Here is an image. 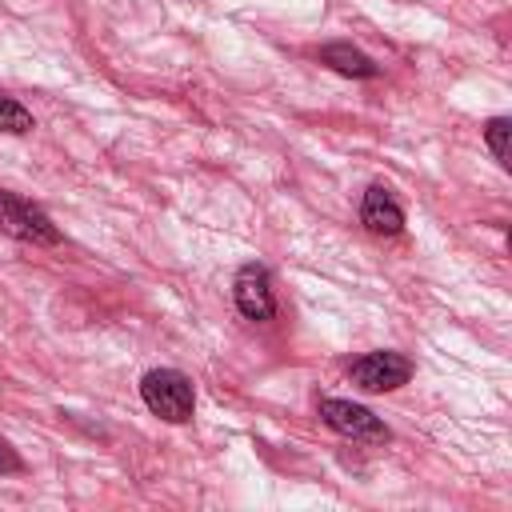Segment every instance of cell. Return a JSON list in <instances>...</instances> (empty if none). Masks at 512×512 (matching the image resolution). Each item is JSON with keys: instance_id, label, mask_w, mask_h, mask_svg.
<instances>
[{"instance_id": "3957f363", "label": "cell", "mask_w": 512, "mask_h": 512, "mask_svg": "<svg viewBox=\"0 0 512 512\" xmlns=\"http://www.w3.org/2000/svg\"><path fill=\"white\" fill-rule=\"evenodd\" d=\"M320 420L332 432L348 436V440H368V444H384L388 440V424L376 412H368L364 404H352V400H336V396L320 400Z\"/></svg>"}, {"instance_id": "9c48e42d", "label": "cell", "mask_w": 512, "mask_h": 512, "mask_svg": "<svg viewBox=\"0 0 512 512\" xmlns=\"http://www.w3.org/2000/svg\"><path fill=\"white\" fill-rule=\"evenodd\" d=\"M508 136H512V120H508V116H492V120L484 124V140H488V148H492V156H496V164H500V168H508V164H512Z\"/></svg>"}, {"instance_id": "277c9868", "label": "cell", "mask_w": 512, "mask_h": 512, "mask_svg": "<svg viewBox=\"0 0 512 512\" xmlns=\"http://www.w3.org/2000/svg\"><path fill=\"white\" fill-rule=\"evenodd\" d=\"M348 376H352V384L364 388V392H396L400 384H408L412 364H408V356L380 348V352H364L360 360H352Z\"/></svg>"}, {"instance_id": "6da1fadb", "label": "cell", "mask_w": 512, "mask_h": 512, "mask_svg": "<svg viewBox=\"0 0 512 512\" xmlns=\"http://www.w3.org/2000/svg\"><path fill=\"white\" fill-rule=\"evenodd\" d=\"M140 400L152 416L168 424H188L196 408V388L180 368H152L140 380Z\"/></svg>"}, {"instance_id": "5b68a950", "label": "cell", "mask_w": 512, "mask_h": 512, "mask_svg": "<svg viewBox=\"0 0 512 512\" xmlns=\"http://www.w3.org/2000/svg\"><path fill=\"white\" fill-rule=\"evenodd\" d=\"M232 300L240 316L248 320H272L276 316V296H272V276L264 264H240L232 280Z\"/></svg>"}, {"instance_id": "8992f818", "label": "cell", "mask_w": 512, "mask_h": 512, "mask_svg": "<svg viewBox=\"0 0 512 512\" xmlns=\"http://www.w3.org/2000/svg\"><path fill=\"white\" fill-rule=\"evenodd\" d=\"M360 220L372 236H396L404 228V208L392 200V192L384 184H372L360 200Z\"/></svg>"}, {"instance_id": "7a4b0ae2", "label": "cell", "mask_w": 512, "mask_h": 512, "mask_svg": "<svg viewBox=\"0 0 512 512\" xmlns=\"http://www.w3.org/2000/svg\"><path fill=\"white\" fill-rule=\"evenodd\" d=\"M0 232L24 244H60V228L48 220V212L16 192H0Z\"/></svg>"}, {"instance_id": "30bf717a", "label": "cell", "mask_w": 512, "mask_h": 512, "mask_svg": "<svg viewBox=\"0 0 512 512\" xmlns=\"http://www.w3.org/2000/svg\"><path fill=\"white\" fill-rule=\"evenodd\" d=\"M20 468V460L8 452V444H0V472H16Z\"/></svg>"}, {"instance_id": "52a82bcc", "label": "cell", "mask_w": 512, "mask_h": 512, "mask_svg": "<svg viewBox=\"0 0 512 512\" xmlns=\"http://www.w3.org/2000/svg\"><path fill=\"white\" fill-rule=\"evenodd\" d=\"M320 60L328 64V68H336L340 76H356V80H372L380 68L360 52V48H352V44H324L320 48Z\"/></svg>"}, {"instance_id": "ba28073f", "label": "cell", "mask_w": 512, "mask_h": 512, "mask_svg": "<svg viewBox=\"0 0 512 512\" xmlns=\"http://www.w3.org/2000/svg\"><path fill=\"white\" fill-rule=\"evenodd\" d=\"M36 124H32V112L20 104V100H12L8 92H0V132H8V136H24V132H32Z\"/></svg>"}]
</instances>
